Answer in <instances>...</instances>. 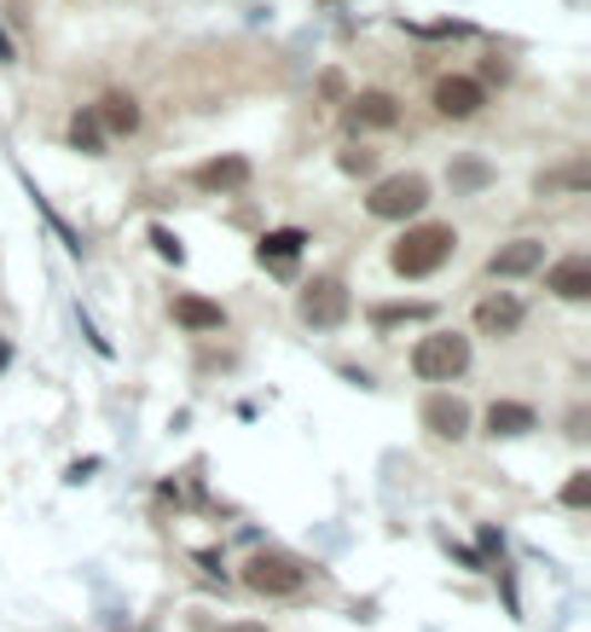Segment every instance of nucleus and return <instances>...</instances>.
Listing matches in <instances>:
<instances>
[{
	"label": "nucleus",
	"mask_w": 591,
	"mask_h": 632,
	"mask_svg": "<svg viewBox=\"0 0 591 632\" xmlns=\"http://www.w3.org/2000/svg\"><path fill=\"white\" fill-rule=\"evenodd\" d=\"M458 249V233L441 221H429V226H412L395 249H389V267L400 273V279H429L435 267H441L447 256Z\"/></svg>",
	"instance_id": "nucleus-1"
},
{
	"label": "nucleus",
	"mask_w": 591,
	"mask_h": 632,
	"mask_svg": "<svg viewBox=\"0 0 591 632\" xmlns=\"http://www.w3.org/2000/svg\"><path fill=\"white\" fill-rule=\"evenodd\" d=\"M412 371L424 377V384H452V377H465V371H470V337H458V332H429V337H418Z\"/></svg>",
	"instance_id": "nucleus-2"
},
{
	"label": "nucleus",
	"mask_w": 591,
	"mask_h": 632,
	"mask_svg": "<svg viewBox=\"0 0 591 632\" xmlns=\"http://www.w3.org/2000/svg\"><path fill=\"white\" fill-rule=\"evenodd\" d=\"M244 587L262 598H296L307 587V569L296 558H285V551H255L244 563Z\"/></svg>",
	"instance_id": "nucleus-3"
},
{
	"label": "nucleus",
	"mask_w": 591,
	"mask_h": 632,
	"mask_svg": "<svg viewBox=\"0 0 591 632\" xmlns=\"http://www.w3.org/2000/svg\"><path fill=\"white\" fill-rule=\"evenodd\" d=\"M429 204V181L424 174H389V181H377L371 197H366V210L377 221H406V215H418Z\"/></svg>",
	"instance_id": "nucleus-4"
},
{
	"label": "nucleus",
	"mask_w": 591,
	"mask_h": 632,
	"mask_svg": "<svg viewBox=\"0 0 591 632\" xmlns=\"http://www.w3.org/2000/svg\"><path fill=\"white\" fill-rule=\"evenodd\" d=\"M348 308H354V296H348V285H343V279H314V285L302 290V319H307V325H319V332L343 325V319H348Z\"/></svg>",
	"instance_id": "nucleus-5"
},
{
	"label": "nucleus",
	"mask_w": 591,
	"mask_h": 632,
	"mask_svg": "<svg viewBox=\"0 0 591 632\" xmlns=\"http://www.w3.org/2000/svg\"><path fill=\"white\" fill-rule=\"evenodd\" d=\"M481 105H487V88L470 82V75H441V82H435V111H441V116L470 122Z\"/></svg>",
	"instance_id": "nucleus-6"
},
{
	"label": "nucleus",
	"mask_w": 591,
	"mask_h": 632,
	"mask_svg": "<svg viewBox=\"0 0 591 632\" xmlns=\"http://www.w3.org/2000/svg\"><path fill=\"white\" fill-rule=\"evenodd\" d=\"M424 429L441 441H465L470 436V407L458 395H429L424 400Z\"/></svg>",
	"instance_id": "nucleus-7"
},
{
	"label": "nucleus",
	"mask_w": 591,
	"mask_h": 632,
	"mask_svg": "<svg viewBox=\"0 0 591 632\" xmlns=\"http://www.w3.org/2000/svg\"><path fill=\"white\" fill-rule=\"evenodd\" d=\"M539 262H546V244L539 238H510L505 249L487 256V273H493V279H522V273H533Z\"/></svg>",
	"instance_id": "nucleus-8"
},
{
	"label": "nucleus",
	"mask_w": 591,
	"mask_h": 632,
	"mask_svg": "<svg viewBox=\"0 0 591 632\" xmlns=\"http://www.w3.org/2000/svg\"><path fill=\"white\" fill-rule=\"evenodd\" d=\"M348 122L354 129H395L400 122V105H395V93H354L348 99Z\"/></svg>",
	"instance_id": "nucleus-9"
},
{
	"label": "nucleus",
	"mask_w": 591,
	"mask_h": 632,
	"mask_svg": "<svg viewBox=\"0 0 591 632\" xmlns=\"http://www.w3.org/2000/svg\"><path fill=\"white\" fill-rule=\"evenodd\" d=\"M517 325H522V302L510 296V290L487 296L481 308H476V332H481V337H510Z\"/></svg>",
	"instance_id": "nucleus-10"
},
{
	"label": "nucleus",
	"mask_w": 591,
	"mask_h": 632,
	"mask_svg": "<svg viewBox=\"0 0 591 632\" xmlns=\"http://www.w3.org/2000/svg\"><path fill=\"white\" fill-rule=\"evenodd\" d=\"M546 290H557L562 302H585L591 296V262L585 256H569L546 273Z\"/></svg>",
	"instance_id": "nucleus-11"
},
{
	"label": "nucleus",
	"mask_w": 591,
	"mask_h": 632,
	"mask_svg": "<svg viewBox=\"0 0 591 632\" xmlns=\"http://www.w3.org/2000/svg\"><path fill=\"white\" fill-rule=\"evenodd\" d=\"M192 181L203 186V192H238L244 181H249V157H210Z\"/></svg>",
	"instance_id": "nucleus-12"
},
{
	"label": "nucleus",
	"mask_w": 591,
	"mask_h": 632,
	"mask_svg": "<svg viewBox=\"0 0 591 632\" xmlns=\"http://www.w3.org/2000/svg\"><path fill=\"white\" fill-rule=\"evenodd\" d=\"M93 122H99L105 134H134V129H140V105H134L128 93H105V99L93 105Z\"/></svg>",
	"instance_id": "nucleus-13"
},
{
	"label": "nucleus",
	"mask_w": 591,
	"mask_h": 632,
	"mask_svg": "<svg viewBox=\"0 0 591 632\" xmlns=\"http://www.w3.org/2000/svg\"><path fill=\"white\" fill-rule=\"evenodd\" d=\"M528 429H539V418L522 400H493L487 407V436H528Z\"/></svg>",
	"instance_id": "nucleus-14"
},
{
	"label": "nucleus",
	"mask_w": 591,
	"mask_h": 632,
	"mask_svg": "<svg viewBox=\"0 0 591 632\" xmlns=\"http://www.w3.org/2000/svg\"><path fill=\"white\" fill-rule=\"evenodd\" d=\"M174 319L186 325V332H221L226 325L221 302H210V296H174Z\"/></svg>",
	"instance_id": "nucleus-15"
},
{
	"label": "nucleus",
	"mask_w": 591,
	"mask_h": 632,
	"mask_svg": "<svg viewBox=\"0 0 591 632\" xmlns=\"http://www.w3.org/2000/svg\"><path fill=\"white\" fill-rule=\"evenodd\" d=\"M302 244H307V233H302V226H278V233H267V238H262V262L285 273V267L302 256Z\"/></svg>",
	"instance_id": "nucleus-16"
},
{
	"label": "nucleus",
	"mask_w": 591,
	"mask_h": 632,
	"mask_svg": "<svg viewBox=\"0 0 591 632\" xmlns=\"http://www.w3.org/2000/svg\"><path fill=\"white\" fill-rule=\"evenodd\" d=\"M70 145L75 151H99V145H105V129L93 122V111H75L70 116Z\"/></svg>",
	"instance_id": "nucleus-17"
},
{
	"label": "nucleus",
	"mask_w": 591,
	"mask_h": 632,
	"mask_svg": "<svg viewBox=\"0 0 591 632\" xmlns=\"http://www.w3.org/2000/svg\"><path fill=\"white\" fill-rule=\"evenodd\" d=\"M487 181H493V169H487V163H476V157H458V163H452V186L476 192V186H487Z\"/></svg>",
	"instance_id": "nucleus-18"
},
{
	"label": "nucleus",
	"mask_w": 591,
	"mask_h": 632,
	"mask_svg": "<svg viewBox=\"0 0 591 632\" xmlns=\"http://www.w3.org/2000/svg\"><path fill=\"white\" fill-rule=\"evenodd\" d=\"M562 504H569V511H585V504H591V470H574V476H569Z\"/></svg>",
	"instance_id": "nucleus-19"
},
{
	"label": "nucleus",
	"mask_w": 591,
	"mask_h": 632,
	"mask_svg": "<svg viewBox=\"0 0 591 632\" xmlns=\"http://www.w3.org/2000/svg\"><path fill=\"white\" fill-rule=\"evenodd\" d=\"M400 319H429V302H406V308H377V325H400Z\"/></svg>",
	"instance_id": "nucleus-20"
},
{
	"label": "nucleus",
	"mask_w": 591,
	"mask_h": 632,
	"mask_svg": "<svg viewBox=\"0 0 591 632\" xmlns=\"http://www.w3.org/2000/svg\"><path fill=\"white\" fill-rule=\"evenodd\" d=\"M337 163H343V174H371V163H377V157H371V151H359V145H354V151H343Z\"/></svg>",
	"instance_id": "nucleus-21"
},
{
	"label": "nucleus",
	"mask_w": 591,
	"mask_h": 632,
	"mask_svg": "<svg viewBox=\"0 0 591 632\" xmlns=\"http://www.w3.org/2000/svg\"><path fill=\"white\" fill-rule=\"evenodd\" d=\"M151 244H157V256H169V262H186V249H180V238H174V233H163V226L151 233Z\"/></svg>",
	"instance_id": "nucleus-22"
},
{
	"label": "nucleus",
	"mask_w": 591,
	"mask_h": 632,
	"mask_svg": "<svg viewBox=\"0 0 591 632\" xmlns=\"http://www.w3.org/2000/svg\"><path fill=\"white\" fill-rule=\"evenodd\" d=\"M221 632H267L262 621H233V626H221Z\"/></svg>",
	"instance_id": "nucleus-23"
},
{
	"label": "nucleus",
	"mask_w": 591,
	"mask_h": 632,
	"mask_svg": "<svg viewBox=\"0 0 591 632\" xmlns=\"http://www.w3.org/2000/svg\"><path fill=\"white\" fill-rule=\"evenodd\" d=\"M0 59H12V41L7 35H0Z\"/></svg>",
	"instance_id": "nucleus-24"
}]
</instances>
